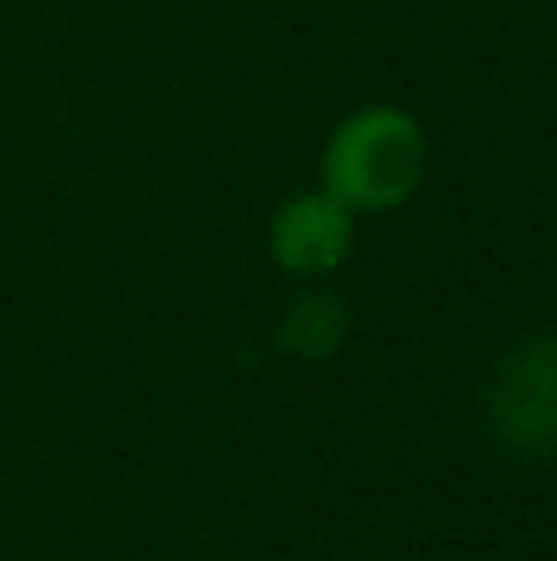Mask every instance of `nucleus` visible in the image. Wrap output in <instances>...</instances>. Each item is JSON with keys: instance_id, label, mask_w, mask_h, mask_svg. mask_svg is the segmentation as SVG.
Segmentation results:
<instances>
[{"instance_id": "f257e3e1", "label": "nucleus", "mask_w": 557, "mask_h": 561, "mask_svg": "<svg viewBox=\"0 0 557 561\" xmlns=\"http://www.w3.org/2000/svg\"><path fill=\"white\" fill-rule=\"evenodd\" d=\"M430 178V134L400 104H361L326 134L321 187L355 217L395 213Z\"/></svg>"}, {"instance_id": "f03ea898", "label": "nucleus", "mask_w": 557, "mask_h": 561, "mask_svg": "<svg viewBox=\"0 0 557 561\" xmlns=\"http://www.w3.org/2000/svg\"><path fill=\"white\" fill-rule=\"evenodd\" d=\"M361 217L326 187L292 193L266 222V252L286 276H331L351 262Z\"/></svg>"}]
</instances>
